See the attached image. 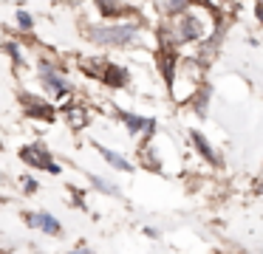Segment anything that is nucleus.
<instances>
[{
	"instance_id": "9b49d317",
	"label": "nucleus",
	"mask_w": 263,
	"mask_h": 254,
	"mask_svg": "<svg viewBox=\"0 0 263 254\" xmlns=\"http://www.w3.org/2000/svg\"><path fill=\"white\" fill-rule=\"evenodd\" d=\"M17 26L23 28V31H31V28H34V20H31V14H29L26 9L17 11Z\"/></svg>"
},
{
	"instance_id": "9d476101",
	"label": "nucleus",
	"mask_w": 263,
	"mask_h": 254,
	"mask_svg": "<svg viewBox=\"0 0 263 254\" xmlns=\"http://www.w3.org/2000/svg\"><path fill=\"white\" fill-rule=\"evenodd\" d=\"M184 40H195L198 37V23L193 20V17H184Z\"/></svg>"
},
{
	"instance_id": "4468645a",
	"label": "nucleus",
	"mask_w": 263,
	"mask_h": 254,
	"mask_svg": "<svg viewBox=\"0 0 263 254\" xmlns=\"http://www.w3.org/2000/svg\"><path fill=\"white\" fill-rule=\"evenodd\" d=\"M37 189V181H26V192H34Z\"/></svg>"
},
{
	"instance_id": "1a4fd4ad",
	"label": "nucleus",
	"mask_w": 263,
	"mask_h": 254,
	"mask_svg": "<svg viewBox=\"0 0 263 254\" xmlns=\"http://www.w3.org/2000/svg\"><path fill=\"white\" fill-rule=\"evenodd\" d=\"M26 102H29V107H31V116H46V119H51L54 116V113H51V107H48V105H43V102H31V99H26Z\"/></svg>"
},
{
	"instance_id": "39448f33",
	"label": "nucleus",
	"mask_w": 263,
	"mask_h": 254,
	"mask_svg": "<svg viewBox=\"0 0 263 254\" xmlns=\"http://www.w3.org/2000/svg\"><path fill=\"white\" fill-rule=\"evenodd\" d=\"M190 139H193V144L198 147V152L206 158V161H210V164H218V155H215V150H212V144L204 139V135H201V133H190Z\"/></svg>"
},
{
	"instance_id": "f8f14e48",
	"label": "nucleus",
	"mask_w": 263,
	"mask_h": 254,
	"mask_svg": "<svg viewBox=\"0 0 263 254\" xmlns=\"http://www.w3.org/2000/svg\"><path fill=\"white\" fill-rule=\"evenodd\" d=\"M91 181H93V186H97V189H105V192H110V195H116V192H119V189H116L114 184H105V181L93 178V175H91Z\"/></svg>"
},
{
	"instance_id": "20e7f679",
	"label": "nucleus",
	"mask_w": 263,
	"mask_h": 254,
	"mask_svg": "<svg viewBox=\"0 0 263 254\" xmlns=\"http://www.w3.org/2000/svg\"><path fill=\"white\" fill-rule=\"evenodd\" d=\"M29 220H31V226H37V229H43L46 235H63V226L57 223V218L54 214H48V212H37V214H29Z\"/></svg>"
},
{
	"instance_id": "2eb2a0df",
	"label": "nucleus",
	"mask_w": 263,
	"mask_h": 254,
	"mask_svg": "<svg viewBox=\"0 0 263 254\" xmlns=\"http://www.w3.org/2000/svg\"><path fill=\"white\" fill-rule=\"evenodd\" d=\"M68 254H93L91 248H74V251H68Z\"/></svg>"
},
{
	"instance_id": "dca6fc26",
	"label": "nucleus",
	"mask_w": 263,
	"mask_h": 254,
	"mask_svg": "<svg viewBox=\"0 0 263 254\" xmlns=\"http://www.w3.org/2000/svg\"><path fill=\"white\" fill-rule=\"evenodd\" d=\"M255 11H257V17L263 20V3H257V6H255Z\"/></svg>"
},
{
	"instance_id": "6e6552de",
	"label": "nucleus",
	"mask_w": 263,
	"mask_h": 254,
	"mask_svg": "<svg viewBox=\"0 0 263 254\" xmlns=\"http://www.w3.org/2000/svg\"><path fill=\"white\" fill-rule=\"evenodd\" d=\"M99 150H102V155H105V161L110 164V167H116V169H122V172H130V161H127V158H122L119 152H114V150H105V147H99Z\"/></svg>"
},
{
	"instance_id": "ddd939ff",
	"label": "nucleus",
	"mask_w": 263,
	"mask_h": 254,
	"mask_svg": "<svg viewBox=\"0 0 263 254\" xmlns=\"http://www.w3.org/2000/svg\"><path fill=\"white\" fill-rule=\"evenodd\" d=\"M6 51H9V54H12L17 62H20V45H17V43H9V45H6Z\"/></svg>"
},
{
	"instance_id": "f03ea898",
	"label": "nucleus",
	"mask_w": 263,
	"mask_h": 254,
	"mask_svg": "<svg viewBox=\"0 0 263 254\" xmlns=\"http://www.w3.org/2000/svg\"><path fill=\"white\" fill-rule=\"evenodd\" d=\"M23 161L26 164H31V167H40V169H48V172H54L57 175L60 172V164H54L51 158H48V152L43 150V147H23Z\"/></svg>"
},
{
	"instance_id": "423d86ee",
	"label": "nucleus",
	"mask_w": 263,
	"mask_h": 254,
	"mask_svg": "<svg viewBox=\"0 0 263 254\" xmlns=\"http://www.w3.org/2000/svg\"><path fill=\"white\" fill-rule=\"evenodd\" d=\"M122 122L127 124L130 133H139V130H144V127L153 130V119H142V116H136V113H122Z\"/></svg>"
},
{
	"instance_id": "f257e3e1",
	"label": "nucleus",
	"mask_w": 263,
	"mask_h": 254,
	"mask_svg": "<svg viewBox=\"0 0 263 254\" xmlns=\"http://www.w3.org/2000/svg\"><path fill=\"white\" fill-rule=\"evenodd\" d=\"M91 37L97 43H108V45H127L136 37V28L133 26H97V28H91Z\"/></svg>"
},
{
	"instance_id": "7ed1b4c3",
	"label": "nucleus",
	"mask_w": 263,
	"mask_h": 254,
	"mask_svg": "<svg viewBox=\"0 0 263 254\" xmlns=\"http://www.w3.org/2000/svg\"><path fill=\"white\" fill-rule=\"evenodd\" d=\"M40 76L54 93H65V90H68V82H65V79L54 71V65H48V62H40Z\"/></svg>"
},
{
	"instance_id": "0eeeda50",
	"label": "nucleus",
	"mask_w": 263,
	"mask_h": 254,
	"mask_svg": "<svg viewBox=\"0 0 263 254\" xmlns=\"http://www.w3.org/2000/svg\"><path fill=\"white\" fill-rule=\"evenodd\" d=\"M102 79H105L108 85H114V88H122V85H125V79H127V73L122 71L119 65H105Z\"/></svg>"
}]
</instances>
